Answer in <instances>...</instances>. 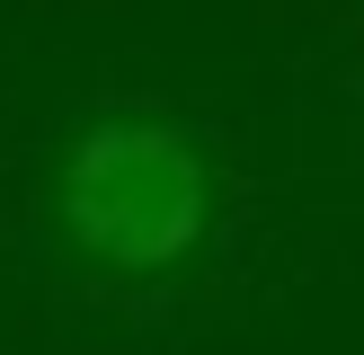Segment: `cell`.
<instances>
[{
  "mask_svg": "<svg viewBox=\"0 0 364 355\" xmlns=\"http://www.w3.org/2000/svg\"><path fill=\"white\" fill-rule=\"evenodd\" d=\"M205 160L169 124H98L63 169V231L116 275H160L205 240Z\"/></svg>",
  "mask_w": 364,
  "mask_h": 355,
  "instance_id": "6da1fadb",
  "label": "cell"
}]
</instances>
